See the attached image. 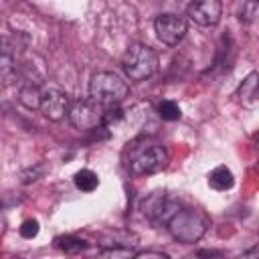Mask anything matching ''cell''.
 I'll return each mask as SVG.
<instances>
[{
  "instance_id": "obj_8",
  "label": "cell",
  "mask_w": 259,
  "mask_h": 259,
  "mask_svg": "<svg viewBox=\"0 0 259 259\" xmlns=\"http://www.w3.org/2000/svg\"><path fill=\"white\" fill-rule=\"evenodd\" d=\"M178 208H180V204H178L176 200H172L166 192H160V190L152 192V194H150L148 198H144V202H142L144 214H146L148 219H152V221H162L164 225H166V221H168Z\"/></svg>"
},
{
  "instance_id": "obj_18",
  "label": "cell",
  "mask_w": 259,
  "mask_h": 259,
  "mask_svg": "<svg viewBox=\"0 0 259 259\" xmlns=\"http://www.w3.org/2000/svg\"><path fill=\"white\" fill-rule=\"evenodd\" d=\"M125 119V111L119 107V105H113V107H107L103 111V123L101 127H115L117 123H121Z\"/></svg>"
},
{
  "instance_id": "obj_3",
  "label": "cell",
  "mask_w": 259,
  "mask_h": 259,
  "mask_svg": "<svg viewBox=\"0 0 259 259\" xmlns=\"http://www.w3.org/2000/svg\"><path fill=\"white\" fill-rule=\"evenodd\" d=\"M130 95V85L113 71H99L89 81V99L103 109L119 105Z\"/></svg>"
},
{
  "instance_id": "obj_6",
  "label": "cell",
  "mask_w": 259,
  "mask_h": 259,
  "mask_svg": "<svg viewBox=\"0 0 259 259\" xmlns=\"http://www.w3.org/2000/svg\"><path fill=\"white\" fill-rule=\"evenodd\" d=\"M154 30H156V36H158L164 45L174 47V45H178V42L184 38L188 26H186V20H184L182 16L172 14V12H166V14L156 16V20H154Z\"/></svg>"
},
{
  "instance_id": "obj_13",
  "label": "cell",
  "mask_w": 259,
  "mask_h": 259,
  "mask_svg": "<svg viewBox=\"0 0 259 259\" xmlns=\"http://www.w3.org/2000/svg\"><path fill=\"white\" fill-rule=\"evenodd\" d=\"M18 101L26 109H38L40 107V87L36 83H32V81L24 83L18 89Z\"/></svg>"
},
{
  "instance_id": "obj_24",
  "label": "cell",
  "mask_w": 259,
  "mask_h": 259,
  "mask_svg": "<svg viewBox=\"0 0 259 259\" xmlns=\"http://www.w3.org/2000/svg\"><path fill=\"white\" fill-rule=\"evenodd\" d=\"M237 259H259V253H257V247H251L247 253H243L241 257H237Z\"/></svg>"
},
{
  "instance_id": "obj_23",
  "label": "cell",
  "mask_w": 259,
  "mask_h": 259,
  "mask_svg": "<svg viewBox=\"0 0 259 259\" xmlns=\"http://www.w3.org/2000/svg\"><path fill=\"white\" fill-rule=\"evenodd\" d=\"M40 172H42V168H40V166H36L34 170L30 168L28 172H22V182H24V184H28V182H34V180L38 178V174H40Z\"/></svg>"
},
{
  "instance_id": "obj_5",
  "label": "cell",
  "mask_w": 259,
  "mask_h": 259,
  "mask_svg": "<svg viewBox=\"0 0 259 259\" xmlns=\"http://www.w3.org/2000/svg\"><path fill=\"white\" fill-rule=\"evenodd\" d=\"M103 111L105 109L101 105H97L95 101H91L87 97V99L73 101L69 105L67 117H69V121H71L73 127L91 132V130H99L101 127V123H103Z\"/></svg>"
},
{
  "instance_id": "obj_25",
  "label": "cell",
  "mask_w": 259,
  "mask_h": 259,
  "mask_svg": "<svg viewBox=\"0 0 259 259\" xmlns=\"http://www.w3.org/2000/svg\"><path fill=\"white\" fill-rule=\"evenodd\" d=\"M12 259H22V257H12Z\"/></svg>"
},
{
  "instance_id": "obj_15",
  "label": "cell",
  "mask_w": 259,
  "mask_h": 259,
  "mask_svg": "<svg viewBox=\"0 0 259 259\" xmlns=\"http://www.w3.org/2000/svg\"><path fill=\"white\" fill-rule=\"evenodd\" d=\"M73 182H75V186H77L79 190H83V192H93V190L99 186V176H97L93 170L83 168V170L75 172Z\"/></svg>"
},
{
  "instance_id": "obj_9",
  "label": "cell",
  "mask_w": 259,
  "mask_h": 259,
  "mask_svg": "<svg viewBox=\"0 0 259 259\" xmlns=\"http://www.w3.org/2000/svg\"><path fill=\"white\" fill-rule=\"evenodd\" d=\"M186 14L198 26H214L221 20L223 4L219 0H198L186 6Z\"/></svg>"
},
{
  "instance_id": "obj_16",
  "label": "cell",
  "mask_w": 259,
  "mask_h": 259,
  "mask_svg": "<svg viewBox=\"0 0 259 259\" xmlns=\"http://www.w3.org/2000/svg\"><path fill=\"white\" fill-rule=\"evenodd\" d=\"M158 115L164 119V121H176L182 117V111L178 107V103H174L172 99H164L158 103Z\"/></svg>"
},
{
  "instance_id": "obj_7",
  "label": "cell",
  "mask_w": 259,
  "mask_h": 259,
  "mask_svg": "<svg viewBox=\"0 0 259 259\" xmlns=\"http://www.w3.org/2000/svg\"><path fill=\"white\" fill-rule=\"evenodd\" d=\"M69 95L57 87L40 89V113L51 121H61L69 111Z\"/></svg>"
},
{
  "instance_id": "obj_14",
  "label": "cell",
  "mask_w": 259,
  "mask_h": 259,
  "mask_svg": "<svg viewBox=\"0 0 259 259\" xmlns=\"http://www.w3.org/2000/svg\"><path fill=\"white\" fill-rule=\"evenodd\" d=\"M55 245H57V249H61V251L67 253V255L83 253V251L89 247L87 241H83V239H79V237H75V235H61V237L55 239Z\"/></svg>"
},
{
  "instance_id": "obj_10",
  "label": "cell",
  "mask_w": 259,
  "mask_h": 259,
  "mask_svg": "<svg viewBox=\"0 0 259 259\" xmlns=\"http://www.w3.org/2000/svg\"><path fill=\"white\" fill-rule=\"evenodd\" d=\"M257 85H259V75H257V71H251L245 79H243V83L239 85V89H237V101L245 107V109H257V105H259V91H257Z\"/></svg>"
},
{
  "instance_id": "obj_22",
  "label": "cell",
  "mask_w": 259,
  "mask_h": 259,
  "mask_svg": "<svg viewBox=\"0 0 259 259\" xmlns=\"http://www.w3.org/2000/svg\"><path fill=\"white\" fill-rule=\"evenodd\" d=\"M198 259H223V251H214V249H200L198 253Z\"/></svg>"
},
{
  "instance_id": "obj_4",
  "label": "cell",
  "mask_w": 259,
  "mask_h": 259,
  "mask_svg": "<svg viewBox=\"0 0 259 259\" xmlns=\"http://www.w3.org/2000/svg\"><path fill=\"white\" fill-rule=\"evenodd\" d=\"M158 65H160L158 53L146 42H132L121 57V69L132 81L150 79L158 71Z\"/></svg>"
},
{
  "instance_id": "obj_26",
  "label": "cell",
  "mask_w": 259,
  "mask_h": 259,
  "mask_svg": "<svg viewBox=\"0 0 259 259\" xmlns=\"http://www.w3.org/2000/svg\"><path fill=\"white\" fill-rule=\"evenodd\" d=\"M0 206H2V198H0Z\"/></svg>"
},
{
  "instance_id": "obj_17",
  "label": "cell",
  "mask_w": 259,
  "mask_h": 259,
  "mask_svg": "<svg viewBox=\"0 0 259 259\" xmlns=\"http://www.w3.org/2000/svg\"><path fill=\"white\" fill-rule=\"evenodd\" d=\"M134 255L132 247H105L95 259H134Z\"/></svg>"
},
{
  "instance_id": "obj_1",
  "label": "cell",
  "mask_w": 259,
  "mask_h": 259,
  "mask_svg": "<svg viewBox=\"0 0 259 259\" xmlns=\"http://www.w3.org/2000/svg\"><path fill=\"white\" fill-rule=\"evenodd\" d=\"M123 162L130 174L134 176H146L156 174L166 168L168 164V150L162 142L150 136L134 138L123 152Z\"/></svg>"
},
{
  "instance_id": "obj_11",
  "label": "cell",
  "mask_w": 259,
  "mask_h": 259,
  "mask_svg": "<svg viewBox=\"0 0 259 259\" xmlns=\"http://www.w3.org/2000/svg\"><path fill=\"white\" fill-rule=\"evenodd\" d=\"M16 77H18V61L10 51V47H6L0 40V83L10 85L16 81Z\"/></svg>"
},
{
  "instance_id": "obj_2",
  "label": "cell",
  "mask_w": 259,
  "mask_h": 259,
  "mask_svg": "<svg viewBox=\"0 0 259 259\" xmlns=\"http://www.w3.org/2000/svg\"><path fill=\"white\" fill-rule=\"evenodd\" d=\"M208 227H210L208 217L202 210L190 208V206H180L166 221V229L172 235V239L178 243H184V245L196 243L206 233Z\"/></svg>"
},
{
  "instance_id": "obj_19",
  "label": "cell",
  "mask_w": 259,
  "mask_h": 259,
  "mask_svg": "<svg viewBox=\"0 0 259 259\" xmlns=\"http://www.w3.org/2000/svg\"><path fill=\"white\" fill-rule=\"evenodd\" d=\"M257 14H259V2H255V0H247V2H243L241 22L249 24V22H253V20L257 18Z\"/></svg>"
},
{
  "instance_id": "obj_20",
  "label": "cell",
  "mask_w": 259,
  "mask_h": 259,
  "mask_svg": "<svg viewBox=\"0 0 259 259\" xmlns=\"http://www.w3.org/2000/svg\"><path fill=\"white\" fill-rule=\"evenodd\" d=\"M20 237L22 239H34L36 235H38V231H40V225H38V221L36 219H26L22 225H20Z\"/></svg>"
},
{
  "instance_id": "obj_12",
  "label": "cell",
  "mask_w": 259,
  "mask_h": 259,
  "mask_svg": "<svg viewBox=\"0 0 259 259\" xmlns=\"http://www.w3.org/2000/svg\"><path fill=\"white\" fill-rule=\"evenodd\" d=\"M208 186L217 192H225V190H231L235 186V176L233 172L227 168V166H217L214 170L208 172V178H206Z\"/></svg>"
},
{
  "instance_id": "obj_21",
  "label": "cell",
  "mask_w": 259,
  "mask_h": 259,
  "mask_svg": "<svg viewBox=\"0 0 259 259\" xmlns=\"http://www.w3.org/2000/svg\"><path fill=\"white\" fill-rule=\"evenodd\" d=\"M134 259H170V257L162 251H142V253H136Z\"/></svg>"
}]
</instances>
